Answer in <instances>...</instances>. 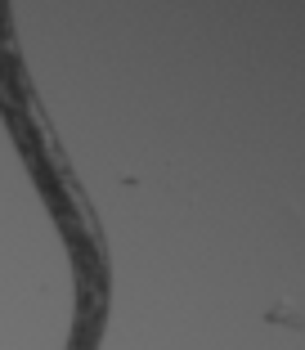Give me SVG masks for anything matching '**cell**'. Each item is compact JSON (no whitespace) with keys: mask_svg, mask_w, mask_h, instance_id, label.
<instances>
[{"mask_svg":"<svg viewBox=\"0 0 305 350\" xmlns=\"http://www.w3.org/2000/svg\"><path fill=\"white\" fill-rule=\"evenodd\" d=\"M0 117H5V131H10L72 260L77 310H72L68 328V350H99L112 306V260L108 243H103V225L94 216L77 171H72L68 153L59 148V135H54L41 99H36V85H31L18 50V31H14V10L5 0H0Z\"/></svg>","mask_w":305,"mask_h":350,"instance_id":"6da1fadb","label":"cell"}]
</instances>
